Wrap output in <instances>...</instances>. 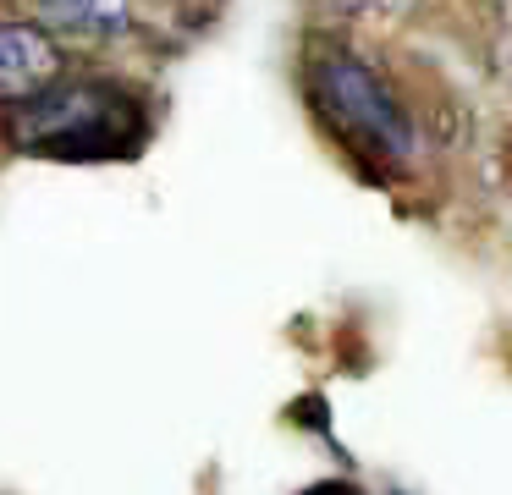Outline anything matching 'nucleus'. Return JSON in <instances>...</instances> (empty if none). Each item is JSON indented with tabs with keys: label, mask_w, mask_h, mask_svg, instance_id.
Here are the masks:
<instances>
[{
	"label": "nucleus",
	"mask_w": 512,
	"mask_h": 495,
	"mask_svg": "<svg viewBox=\"0 0 512 495\" xmlns=\"http://www.w3.org/2000/svg\"><path fill=\"white\" fill-rule=\"evenodd\" d=\"M39 22L56 33L61 44H116L133 33V11L127 0H39Z\"/></svg>",
	"instance_id": "nucleus-4"
},
{
	"label": "nucleus",
	"mask_w": 512,
	"mask_h": 495,
	"mask_svg": "<svg viewBox=\"0 0 512 495\" xmlns=\"http://www.w3.org/2000/svg\"><path fill=\"white\" fill-rule=\"evenodd\" d=\"M320 28H347V33H369L380 22H402L424 6V0H309Z\"/></svg>",
	"instance_id": "nucleus-5"
},
{
	"label": "nucleus",
	"mask_w": 512,
	"mask_h": 495,
	"mask_svg": "<svg viewBox=\"0 0 512 495\" xmlns=\"http://www.w3.org/2000/svg\"><path fill=\"white\" fill-rule=\"evenodd\" d=\"M298 94L314 127L369 187H408L430 165V110L364 33L314 22L298 44Z\"/></svg>",
	"instance_id": "nucleus-1"
},
{
	"label": "nucleus",
	"mask_w": 512,
	"mask_h": 495,
	"mask_svg": "<svg viewBox=\"0 0 512 495\" xmlns=\"http://www.w3.org/2000/svg\"><path fill=\"white\" fill-rule=\"evenodd\" d=\"M72 72V55L39 17H0V116Z\"/></svg>",
	"instance_id": "nucleus-3"
},
{
	"label": "nucleus",
	"mask_w": 512,
	"mask_h": 495,
	"mask_svg": "<svg viewBox=\"0 0 512 495\" xmlns=\"http://www.w3.org/2000/svg\"><path fill=\"white\" fill-rule=\"evenodd\" d=\"M0 132L17 154L61 165L133 160L155 138V99L144 83L100 66H72L67 77L34 94L28 105L6 110Z\"/></svg>",
	"instance_id": "nucleus-2"
}]
</instances>
